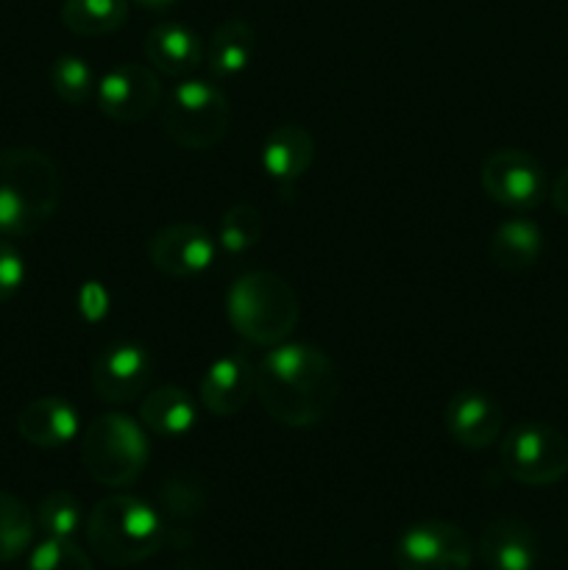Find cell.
Masks as SVG:
<instances>
[{
	"instance_id": "cell-1",
	"label": "cell",
	"mask_w": 568,
	"mask_h": 570,
	"mask_svg": "<svg viewBox=\"0 0 568 570\" xmlns=\"http://www.w3.org/2000/svg\"><path fill=\"white\" fill-rule=\"evenodd\" d=\"M340 393L334 362L317 345L278 343L256 365L262 410L287 429H306L332 412Z\"/></svg>"
},
{
	"instance_id": "cell-2",
	"label": "cell",
	"mask_w": 568,
	"mask_h": 570,
	"mask_svg": "<svg viewBox=\"0 0 568 570\" xmlns=\"http://www.w3.org/2000/svg\"><path fill=\"white\" fill-rule=\"evenodd\" d=\"M61 176L48 154L9 148L0 154V234L28 237L56 215Z\"/></svg>"
},
{
	"instance_id": "cell-3",
	"label": "cell",
	"mask_w": 568,
	"mask_h": 570,
	"mask_svg": "<svg viewBox=\"0 0 568 570\" xmlns=\"http://www.w3.org/2000/svg\"><path fill=\"white\" fill-rule=\"evenodd\" d=\"M167 527L159 512L137 495H109L87 518V543L106 566H139L165 546Z\"/></svg>"
},
{
	"instance_id": "cell-4",
	"label": "cell",
	"mask_w": 568,
	"mask_h": 570,
	"mask_svg": "<svg viewBox=\"0 0 568 570\" xmlns=\"http://www.w3.org/2000/svg\"><path fill=\"white\" fill-rule=\"evenodd\" d=\"M226 315L239 337L273 348L298 326L301 306L287 278L271 271H251L228 289Z\"/></svg>"
},
{
	"instance_id": "cell-5",
	"label": "cell",
	"mask_w": 568,
	"mask_h": 570,
	"mask_svg": "<svg viewBox=\"0 0 568 570\" xmlns=\"http://www.w3.org/2000/svg\"><path fill=\"white\" fill-rule=\"evenodd\" d=\"M148 456V429L120 412L92 417L81 434L84 471L104 488L117 490L137 482Z\"/></svg>"
},
{
	"instance_id": "cell-6",
	"label": "cell",
	"mask_w": 568,
	"mask_h": 570,
	"mask_svg": "<svg viewBox=\"0 0 568 570\" xmlns=\"http://www.w3.org/2000/svg\"><path fill=\"white\" fill-rule=\"evenodd\" d=\"M232 106L226 92L206 78H182L161 104V128L187 150H209L226 137Z\"/></svg>"
},
{
	"instance_id": "cell-7",
	"label": "cell",
	"mask_w": 568,
	"mask_h": 570,
	"mask_svg": "<svg viewBox=\"0 0 568 570\" xmlns=\"http://www.w3.org/2000/svg\"><path fill=\"white\" fill-rule=\"evenodd\" d=\"M507 476L529 488H546L568 473V438L549 423H518L501 440Z\"/></svg>"
},
{
	"instance_id": "cell-8",
	"label": "cell",
	"mask_w": 568,
	"mask_h": 570,
	"mask_svg": "<svg viewBox=\"0 0 568 570\" xmlns=\"http://www.w3.org/2000/svg\"><path fill=\"white\" fill-rule=\"evenodd\" d=\"M393 557L399 570H468L473 543L454 523L421 521L395 540Z\"/></svg>"
},
{
	"instance_id": "cell-9",
	"label": "cell",
	"mask_w": 568,
	"mask_h": 570,
	"mask_svg": "<svg viewBox=\"0 0 568 570\" xmlns=\"http://www.w3.org/2000/svg\"><path fill=\"white\" fill-rule=\"evenodd\" d=\"M546 170L529 150L499 148L482 161V189L507 209L529 212L543 204Z\"/></svg>"
},
{
	"instance_id": "cell-10",
	"label": "cell",
	"mask_w": 568,
	"mask_h": 570,
	"mask_svg": "<svg viewBox=\"0 0 568 570\" xmlns=\"http://www.w3.org/2000/svg\"><path fill=\"white\" fill-rule=\"evenodd\" d=\"M98 109L115 122H143L161 104L159 76L150 65L126 61L95 83Z\"/></svg>"
},
{
	"instance_id": "cell-11",
	"label": "cell",
	"mask_w": 568,
	"mask_h": 570,
	"mask_svg": "<svg viewBox=\"0 0 568 570\" xmlns=\"http://www.w3.org/2000/svg\"><path fill=\"white\" fill-rule=\"evenodd\" d=\"M215 254L217 245L212 234L195 223H170L148 243L150 265L170 278H193L209 271Z\"/></svg>"
},
{
	"instance_id": "cell-12",
	"label": "cell",
	"mask_w": 568,
	"mask_h": 570,
	"mask_svg": "<svg viewBox=\"0 0 568 570\" xmlns=\"http://www.w3.org/2000/svg\"><path fill=\"white\" fill-rule=\"evenodd\" d=\"M92 387L106 404H128L148 390L154 376L150 354L137 343H115L92 362Z\"/></svg>"
},
{
	"instance_id": "cell-13",
	"label": "cell",
	"mask_w": 568,
	"mask_h": 570,
	"mask_svg": "<svg viewBox=\"0 0 568 570\" xmlns=\"http://www.w3.org/2000/svg\"><path fill=\"white\" fill-rule=\"evenodd\" d=\"M445 429L457 445L482 451L499 440L505 429V412L499 401L484 390H460L445 406Z\"/></svg>"
},
{
	"instance_id": "cell-14",
	"label": "cell",
	"mask_w": 568,
	"mask_h": 570,
	"mask_svg": "<svg viewBox=\"0 0 568 570\" xmlns=\"http://www.w3.org/2000/svg\"><path fill=\"white\" fill-rule=\"evenodd\" d=\"M256 390V367L243 354L221 356L206 367L198 399L212 415L232 417L248 406Z\"/></svg>"
},
{
	"instance_id": "cell-15",
	"label": "cell",
	"mask_w": 568,
	"mask_h": 570,
	"mask_svg": "<svg viewBox=\"0 0 568 570\" xmlns=\"http://www.w3.org/2000/svg\"><path fill=\"white\" fill-rule=\"evenodd\" d=\"M312 159H315V139L304 126H295V122L276 126L262 142V170L284 189L293 187L310 170Z\"/></svg>"
},
{
	"instance_id": "cell-16",
	"label": "cell",
	"mask_w": 568,
	"mask_h": 570,
	"mask_svg": "<svg viewBox=\"0 0 568 570\" xmlns=\"http://www.w3.org/2000/svg\"><path fill=\"white\" fill-rule=\"evenodd\" d=\"M479 554L490 570H535L538 538L532 527L518 518H496L479 538Z\"/></svg>"
},
{
	"instance_id": "cell-17",
	"label": "cell",
	"mask_w": 568,
	"mask_h": 570,
	"mask_svg": "<svg viewBox=\"0 0 568 570\" xmlns=\"http://www.w3.org/2000/svg\"><path fill=\"white\" fill-rule=\"evenodd\" d=\"M145 59L156 72L173 78H187L204 61V45L198 31L187 28L184 22H159L145 37Z\"/></svg>"
},
{
	"instance_id": "cell-18",
	"label": "cell",
	"mask_w": 568,
	"mask_h": 570,
	"mask_svg": "<svg viewBox=\"0 0 568 570\" xmlns=\"http://www.w3.org/2000/svg\"><path fill=\"white\" fill-rule=\"evenodd\" d=\"M78 429L81 423H78L76 406L59 395L31 401L17 415V432L28 445H37V449H61L76 438Z\"/></svg>"
},
{
	"instance_id": "cell-19",
	"label": "cell",
	"mask_w": 568,
	"mask_h": 570,
	"mask_svg": "<svg viewBox=\"0 0 568 570\" xmlns=\"http://www.w3.org/2000/svg\"><path fill=\"white\" fill-rule=\"evenodd\" d=\"M139 421L156 438H184L198 423V404L182 387H156L139 404Z\"/></svg>"
},
{
	"instance_id": "cell-20",
	"label": "cell",
	"mask_w": 568,
	"mask_h": 570,
	"mask_svg": "<svg viewBox=\"0 0 568 570\" xmlns=\"http://www.w3.org/2000/svg\"><path fill=\"white\" fill-rule=\"evenodd\" d=\"M256 53V33L239 17L232 20H223L221 26L212 31L209 48H206V67H209V76L217 81H226V78L239 76L243 70H248L251 59Z\"/></svg>"
},
{
	"instance_id": "cell-21",
	"label": "cell",
	"mask_w": 568,
	"mask_h": 570,
	"mask_svg": "<svg viewBox=\"0 0 568 570\" xmlns=\"http://www.w3.org/2000/svg\"><path fill=\"white\" fill-rule=\"evenodd\" d=\"M540 250H543V232L523 217L501 223L490 237V259L507 273L529 271L540 259Z\"/></svg>"
},
{
	"instance_id": "cell-22",
	"label": "cell",
	"mask_w": 568,
	"mask_h": 570,
	"mask_svg": "<svg viewBox=\"0 0 568 570\" xmlns=\"http://www.w3.org/2000/svg\"><path fill=\"white\" fill-rule=\"evenodd\" d=\"M59 14L78 37H104L128 20V0H65Z\"/></svg>"
},
{
	"instance_id": "cell-23",
	"label": "cell",
	"mask_w": 568,
	"mask_h": 570,
	"mask_svg": "<svg viewBox=\"0 0 568 570\" xmlns=\"http://www.w3.org/2000/svg\"><path fill=\"white\" fill-rule=\"evenodd\" d=\"M37 532L31 510L17 495L0 493V566L14 562L28 551Z\"/></svg>"
},
{
	"instance_id": "cell-24",
	"label": "cell",
	"mask_w": 568,
	"mask_h": 570,
	"mask_svg": "<svg viewBox=\"0 0 568 570\" xmlns=\"http://www.w3.org/2000/svg\"><path fill=\"white\" fill-rule=\"evenodd\" d=\"M81 504L67 490H53V493H48L39 501L37 523L45 532V538L72 540L78 534V529H81Z\"/></svg>"
},
{
	"instance_id": "cell-25",
	"label": "cell",
	"mask_w": 568,
	"mask_h": 570,
	"mask_svg": "<svg viewBox=\"0 0 568 570\" xmlns=\"http://www.w3.org/2000/svg\"><path fill=\"white\" fill-rule=\"evenodd\" d=\"M262 232H265V223H262L259 209L251 204H234L221 217V239L217 243L226 254H245L259 243Z\"/></svg>"
},
{
	"instance_id": "cell-26",
	"label": "cell",
	"mask_w": 568,
	"mask_h": 570,
	"mask_svg": "<svg viewBox=\"0 0 568 570\" xmlns=\"http://www.w3.org/2000/svg\"><path fill=\"white\" fill-rule=\"evenodd\" d=\"M50 83H53V92L70 106L87 104L95 92L92 70H89V65L81 56L72 53L59 56L53 61V67H50Z\"/></svg>"
},
{
	"instance_id": "cell-27",
	"label": "cell",
	"mask_w": 568,
	"mask_h": 570,
	"mask_svg": "<svg viewBox=\"0 0 568 570\" xmlns=\"http://www.w3.org/2000/svg\"><path fill=\"white\" fill-rule=\"evenodd\" d=\"M28 570H95L89 557L72 540L48 538L31 551Z\"/></svg>"
},
{
	"instance_id": "cell-28",
	"label": "cell",
	"mask_w": 568,
	"mask_h": 570,
	"mask_svg": "<svg viewBox=\"0 0 568 570\" xmlns=\"http://www.w3.org/2000/svg\"><path fill=\"white\" fill-rule=\"evenodd\" d=\"M161 504H165L167 515L176 521H189V518L200 515L204 510V490L195 482H184V479H167L161 488Z\"/></svg>"
},
{
	"instance_id": "cell-29",
	"label": "cell",
	"mask_w": 568,
	"mask_h": 570,
	"mask_svg": "<svg viewBox=\"0 0 568 570\" xmlns=\"http://www.w3.org/2000/svg\"><path fill=\"white\" fill-rule=\"evenodd\" d=\"M22 282H26V262L9 239L0 237V304L9 301L22 287Z\"/></svg>"
},
{
	"instance_id": "cell-30",
	"label": "cell",
	"mask_w": 568,
	"mask_h": 570,
	"mask_svg": "<svg viewBox=\"0 0 568 570\" xmlns=\"http://www.w3.org/2000/svg\"><path fill=\"white\" fill-rule=\"evenodd\" d=\"M551 204H555L557 212L568 217V167L551 184Z\"/></svg>"
},
{
	"instance_id": "cell-31",
	"label": "cell",
	"mask_w": 568,
	"mask_h": 570,
	"mask_svg": "<svg viewBox=\"0 0 568 570\" xmlns=\"http://www.w3.org/2000/svg\"><path fill=\"white\" fill-rule=\"evenodd\" d=\"M137 6H145V9H167V6H173L176 0H134Z\"/></svg>"
}]
</instances>
